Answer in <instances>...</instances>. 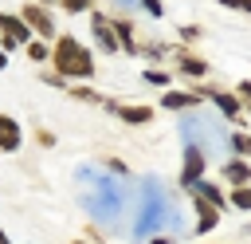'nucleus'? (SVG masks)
I'll list each match as a JSON object with an SVG mask.
<instances>
[{"instance_id":"nucleus-1","label":"nucleus","mask_w":251,"mask_h":244,"mask_svg":"<svg viewBox=\"0 0 251 244\" xmlns=\"http://www.w3.org/2000/svg\"><path fill=\"white\" fill-rule=\"evenodd\" d=\"M47 63L55 67V75L63 79V83H86V79H94V51L82 43V39H75V35H55V43H51V55H47Z\"/></svg>"},{"instance_id":"nucleus-2","label":"nucleus","mask_w":251,"mask_h":244,"mask_svg":"<svg viewBox=\"0 0 251 244\" xmlns=\"http://www.w3.org/2000/svg\"><path fill=\"white\" fill-rule=\"evenodd\" d=\"M20 24H24L31 35H39V39H55V16H51V8H43V4H24V8H20Z\"/></svg>"},{"instance_id":"nucleus-3","label":"nucleus","mask_w":251,"mask_h":244,"mask_svg":"<svg viewBox=\"0 0 251 244\" xmlns=\"http://www.w3.org/2000/svg\"><path fill=\"white\" fill-rule=\"evenodd\" d=\"M192 94H196V98H212V102L220 106V114H224V118H231V122H235V118L243 114V110H239V98H235L231 91H224V87H212V83H200V91H192Z\"/></svg>"},{"instance_id":"nucleus-4","label":"nucleus","mask_w":251,"mask_h":244,"mask_svg":"<svg viewBox=\"0 0 251 244\" xmlns=\"http://www.w3.org/2000/svg\"><path fill=\"white\" fill-rule=\"evenodd\" d=\"M31 39V31L20 24V16H12V12H0V51L8 55V47H24Z\"/></svg>"},{"instance_id":"nucleus-5","label":"nucleus","mask_w":251,"mask_h":244,"mask_svg":"<svg viewBox=\"0 0 251 244\" xmlns=\"http://www.w3.org/2000/svg\"><path fill=\"white\" fill-rule=\"evenodd\" d=\"M200 181H204V150H200V146H188V150H184V165H180V185L192 189V185H200Z\"/></svg>"},{"instance_id":"nucleus-6","label":"nucleus","mask_w":251,"mask_h":244,"mask_svg":"<svg viewBox=\"0 0 251 244\" xmlns=\"http://www.w3.org/2000/svg\"><path fill=\"white\" fill-rule=\"evenodd\" d=\"M90 31H94V39H98V51H106V55L118 51V39H114V28H110V16L90 12Z\"/></svg>"},{"instance_id":"nucleus-7","label":"nucleus","mask_w":251,"mask_h":244,"mask_svg":"<svg viewBox=\"0 0 251 244\" xmlns=\"http://www.w3.org/2000/svg\"><path fill=\"white\" fill-rule=\"evenodd\" d=\"M110 110H114L122 122H129V126L153 122V106H145V102H110Z\"/></svg>"},{"instance_id":"nucleus-8","label":"nucleus","mask_w":251,"mask_h":244,"mask_svg":"<svg viewBox=\"0 0 251 244\" xmlns=\"http://www.w3.org/2000/svg\"><path fill=\"white\" fill-rule=\"evenodd\" d=\"M24 146V130L12 114H0V153H16Z\"/></svg>"},{"instance_id":"nucleus-9","label":"nucleus","mask_w":251,"mask_h":244,"mask_svg":"<svg viewBox=\"0 0 251 244\" xmlns=\"http://www.w3.org/2000/svg\"><path fill=\"white\" fill-rule=\"evenodd\" d=\"M173 55H176V71L180 75H188V79H204L208 75V63L200 55H192L188 47H173Z\"/></svg>"},{"instance_id":"nucleus-10","label":"nucleus","mask_w":251,"mask_h":244,"mask_svg":"<svg viewBox=\"0 0 251 244\" xmlns=\"http://www.w3.org/2000/svg\"><path fill=\"white\" fill-rule=\"evenodd\" d=\"M110 28H114V39H118V51L126 55H137V39H133V24L126 16H110Z\"/></svg>"},{"instance_id":"nucleus-11","label":"nucleus","mask_w":251,"mask_h":244,"mask_svg":"<svg viewBox=\"0 0 251 244\" xmlns=\"http://www.w3.org/2000/svg\"><path fill=\"white\" fill-rule=\"evenodd\" d=\"M220 177H224L231 189H239V185H251V165H247L243 157H231V161L220 169Z\"/></svg>"},{"instance_id":"nucleus-12","label":"nucleus","mask_w":251,"mask_h":244,"mask_svg":"<svg viewBox=\"0 0 251 244\" xmlns=\"http://www.w3.org/2000/svg\"><path fill=\"white\" fill-rule=\"evenodd\" d=\"M188 193H196L200 201H208L216 213H224V209H227V197H224V193H220V185H212V181H200V185H192Z\"/></svg>"},{"instance_id":"nucleus-13","label":"nucleus","mask_w":251,"mask_h":244,"mask_svg":"<svg viewBox=\"0 0 251 244\" xmlns=\"http://www.w3.org/2000/svg\"><path fill=\"white\" fill-rule=\"evenodd\" d=\"M196 102H200V98H196L192 91H165V94H161V106H165V110H192Z\"/></svg>"},{"instance_id":"nucleus-14","label":"nucleus","mask_w":251,"mask_h":244,"mask_svg":"<svg viewBox=\"0 0 251 244\" xmlns=\"http://www.w3.org/2000/svg\"><path fill=\"white\" fill-rule=\"evenodd\" d=\"M192 209H196V232H208V228H216V220H220V213L208 205V201H200L196 193H192Z\"/></svg>"},{"instance_id":"nucleus-15","label":"nucleus","mask_w":251,"mask_h":244,"mask_svg":"<svg viewBox=\"0 0 251 244\" xmlns=\"http://www.w3.org/2000/svg\"><path fill=\"white\" fill-rule=\"evenodd\" d=\"M227 205H231V209H243V213H251V185H239V189H231V193H227Z\"/></svg>"},{"instance_id":"nucleus-16","label":"nucleus","mask_w":251,"mask_h":244,"mask_svg":"<svg viewBox=\"0 0 251 244\" xmlns=\"http://www.w3.org/2000/svg\"><path fill=\"white\" fill-rule=\"evenodd\" d=\"M231 150H235V157H251V134H243V130H235L231 134Z\"/></svg>"},{"instance_id":"nucleus-17","label":"nucleus","mask_w":251,"mask_h":244,"mask_svg":"<svg viewBox=\"0 0 251 244\" xmlns=\"http://www.w3.org/2000/svg\"><path fill=\"white\" fill-rule=\"evenodd\" d=\"M55 4H59V8H63L67 16H82V12H90V8L98 4V0H55Z\"/></svg>"},{"instance_id":"nucleus-18","label":"nucleus","mask_w":251,"mask_h":244,"mask_svg":"<svg viewBox=\"0 0 251 244\" xmlns=\"http://www.w3.org/2000/svg\"><path fill=\"white\" fill-rule=\"evenodd\" d=\"M24 51H27V59H31V63H43V59L51 55V47H47V43H39V39H27V43H24Z\"/></svg>"},{"instance_id":"nucleus-19","label":"nucleus","mask_w":251,"mask_h":244,"mask_svg":"<svg viewBox=\"0 0 251 244\" xmlns=\"http://www.w3.org/2000/svg\"><path fill=\"white\" fill-rule=\"evenodd\" d=\"M141 79H145V83H153V87H169V71H161V67H149Z\"/></svg>"},{"instance_id":"nucleus-20","label":"nucleus","mask_w":251,"mask_h":244,"mask_svg":"<svg viewBox=\"0 0 251 244\" xmlns=\"http://www.w3.org/2000/svg\"><path fill=\"white\" fill-rule=\"evenodd\" d=\"M67 91H71L75 98H82V102H102V94H98V91H90V87H78V83H75V87H67Z\"/></svg>"},{"instance_id":"nucleus-21","label":"nucleus","mask_w":251,"mask_h":244,"mask_svg":"<svg viewBox=\"0 0 251 244\" xmlns=\"http://www.w3.org/2000/svg\"><path fill=\"white\" fill-rule=\"evenodd\" d=\"M231 94L239 98V110H251V83H247V79H243V83H239Z\"/></svg>"},{"instance_id":"nucleus-22","label":"nucleus","mask_w":251,"mask_h":244,"mask_svg":"<svg viewBox=\"0 0 251 244\" xmlns=\"http://www.w3.org/2000/svg\"><path fill=\"white\" fill-rule=\"evenodd\" d=\"M220 8H231V12H251V0H220Z\"/></svg>"},{"instance_id":"nucleus-23","label":"nucleus","mask_w":251,"mask_h":244,"mask_svg":"<svg viewBox=\"0 0 251 244\" xmlns=\"http://www.w3.org/2000/svg\"><path fill=\"white\" fill-rule=\"evenodd\" d=\"M35 142L47 150V146H55V134H51V130H35Z\"/></svg>"},{"instance_id":"nucleus-24","label":"nucleus","mask_w":251,"mask_h":244,"mask_svg":"<svg viewBox=\"0 0 251 244\" xmlns=\"http://www.w3.org/2000/svg\"><path fill=\"white\" fill-rule=\"evenodd\" d=\"M141 8H145L149 16H161V12H165V8H161V0H141Z\"/></svg>"},{"instance_id":"nucleus-25","label":"nucleus","mask_w":251,"mask_h":244,"mask_svg":"<svg viewBox=\"0 0 251 244\" xmlns=\"http://www.w3.org/2000/svg\"><path fill=\"white\" fill-rule=\"evenodd\" d=\"M196 35H200V28H196V24H192V28H188V24L180 28V39H196Z\"/></svg>"},{"instance_id":"nucleus-26","label":"nucleus","mask_w":251,"mask_h":244,"mask_svg":"<svg viewBox=\"0 0 251 244\" xmlns=\"http://www.w3.org/2000/svg\"><path fill=\"white\" fill-rule=\"evenodd\" d=\"M0 71H8V55L4 51H0Z\"/></svg>"},{"instance_id":"nucleus-27","label":"nucleus","mask_w":251,"mask_h":244,"mask_svg":"<svg viewBox=\"0 0 251 244\" xmlns=\"http://www.w3.org/2000/svg\"><path fill=\"white\" fill-rule=\"evenodd\" d=\"M0 244H8V232H4V228H0Z\"/></svg>"},{"instance_id":"nucleus-28","label":"nucleus","mask_w":251,"mask_h":244,"mask_svg":"<svg viewBox=\"0 0 251 244\" xmlns=\"http://www.w3.org/2000/svg\"><path fill=\"white\" fill-rule=\"evenodd\" d=\"M35 4H43V8H47V4H55V0H35Z\"/></svg>"},{"instance_id":"nucleus-29","label":"nucleus","mask_w":251,"mask_h":244,"mask_svg":"<svg viewBox=\"0 0 251 244\" xmlns=\"http://www.w3.org/2000/svg\"><path fill=\"white\" fill-rule=\"evenodd\" d=\"M78 244H86V240H78Z\"/></svg>"}]
</instances>
